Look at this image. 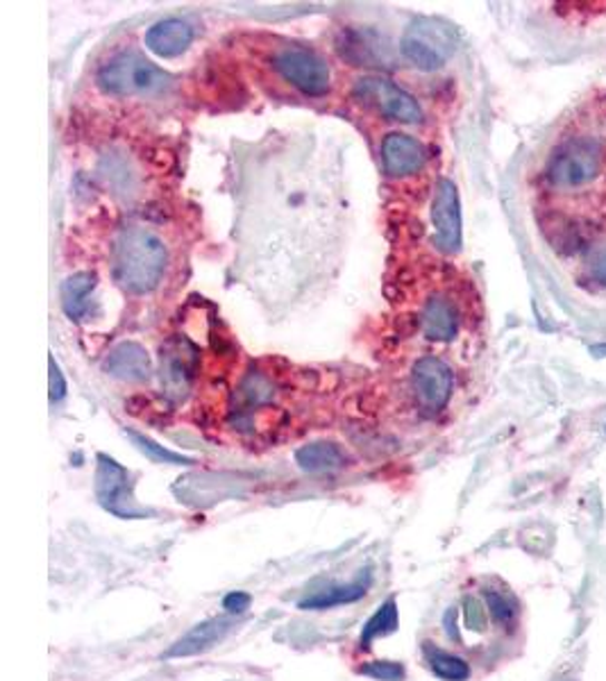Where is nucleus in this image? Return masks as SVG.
<instances>
[{
  "mask_svg": "<svg viewBox=\"0 0 606 681\" xmlns=\"http://www.w3.org/2000/svg\"><path fill=\"white\" fill-rule=\"evenodd\" d=\"M118 282L133 293L153 291L166 269V247L159 236L144 227L126 230L114 247Z\"/></svg>",
  "mask_w": 606,
  "mask_h": 681,
  "instance_id": "obj_1",
  "label": "nucleus"
},
{
  "mask_svg": "<svg viewBox=\"0 0 606 681\" xmlns=\"http://www.w3.org/2000/svg\"><path fill=\"white\" fill-rule=\"evenodd\" d=\"M98 85L114 96H150L170 85V76L135 50L114 55L98 71Z\"/></svg>",
  "mask_w": 606,
  "mask_h": 681,
  "instance_id": "obj_2",
  "label": "nucleus"
},
{
  "mask_svg": "<svg viewBox=\"0 0 606 681\" xmlns=\"http://www.w3.org/2000/svg\"><path fill=\"white\" fill-rule=\"evenodd\" d=\"M602 173V146L588 137L566 139L550 157L545 177L555 189L573 192L588 187Z\"/></svg>",
  "mask_w": 606,
  "mask_h": 681,
  "instance_id": "obj_3",
  "label": "nucleus"
},
{
  "mask_svg": "<svg viewBox=\"0 0 606 681\" xmlns=\"http://www.w3.org/2000/svg\"><path fill=\"white\" fill-rule=\"evenodd\" d=\"M400 50L420 71H437L450 59L454 39L441 23L432 19H418L402 35Z\"/></svg>",
  "mask_w": 606,
  "mask_h": 681,
  "instance_id": "obj_4",
  "label": "nucleus"
},
{
  "mask_svg": "<svg viewBox=\"0 0 606 681\" xmlns=\"http://www.w3.org/2000/svg\"><path fill=\"white\" fill-rule=\"evenodd\" d=\"M277 74L305 96H325L330 91V69L307 48H284L275 55Z\"/></svg>",
  "mask_w": 606,
  "mask_h": 681,
  "instance_id": "obj_5",
  "label": "nucleus"
},
{
  "mask_svg": "<svg viewBox=\"0 0 606 681\" xmlns=\"http://www.w3.org/2000/svg\"><path fill=\"white\" fill-rule=\"evenodd\" d=\"M96 495L100 505L120 518H144L146 512L135 505L130 475L107 455H98Z\"/></svg>",
  "mask_w": 606,
  "mask_h": 681,
  "instance_id": "obj_6",
  "label": "nucleus"
},
{
  "mask_svg": "<svg viewBox=\"0 0 606 681\" xmlns=\"http://www.w3.org/2000/svg\"><path fill=\"white\" fill-rule=\"evenodd\" d=\"M356 98L373 105L380 114L400 123H420L422 109L411 94L387 78H361L354 87Z\"/></svg>",
  "mask_w": 606,
  "mask_h": 681,
  "instance_id": "obj_7",
  "label": "nucleus"
},
{
  "mask_svg": "<svg viewBox=\"0 0 606 681\" xmlns=\"http://www.w3.org/2000/svg\"><path fill=\"white\" fill-rule=\"evenodd\" d=\"M411 389L428 414H439L452 396V370L437 357H422L411 370Z\"/></svg>",
  "mask_w": 606,
  "mask_h": 681,
  "instance_id": "obj_8",
  "label": "nucleus"
},
{
  "mask_svg": "<svg viewBox=\"0 0 606 681\" xmlns=\"http://www.w3.org/2000/svg\"><path fill=\"white\" fill-rule=\"evenodd\" d=\"M432 221L437 227V245L443 253H457L461 247V205L454 182L446 177L437 184Z\"/></svg>",
  "mask_w": 606,
  "mask_h": 681,
  "instance_id": "obj_9",
  "label": "nucleus"
},
{
  "mask_svg": "<svg viewBox=\"0 0 606 681\" xmlns=\"http://www.w3.org/2000/svg\"><path fill=\"white\" fill-rule=\"evenodd\" d=\"M194 366H196V348L185 339L170 341L166 350H162V387L168 398L179 400L189 391Z\"/></svg>",
  "mask_w": 606,
  "mask_h": 681,
  "instance_id": "obj_10",
  "label": "nucleus"
},
{
  "mask_svg": "<svg viewBox=\"0 0 606 681\" xmlns=\"http://www.w3.org/2000/svg\"><path fill=\"white\" fill-rule=\"evenodd\" d=\"M382 162L391 177H407L426 164V148L409 135L393 133L382 144Z\"/></svg>",
  "mask_w": 606,
  "mask_h": 681,
  "instance_id": "obj_11",
  "label": "nucleus"
},
{
  "mask_svg": "<svg viewBox=\"0 0 606 681\" xmlns=\"http://www.w3.org/2000/svg\"><path fill=\"white\" fill-rule=\"evenodd\" d=\"M105 368L109 376L118 380H126V382H144L153 373V363H150L148 352L139 343H133V341L116 346L111 354L107 357Z\"/></svg>",
  "mask_w": 606,
  "mask_h": 681,
  "instance_id": "obj_12",
  "label": "nucleus"
},
{
  "mask_svg": "<svg viewBox=\"0 0 606 681\" xmlns=\"http://www.w3.org/2000/svg\"><path fill=\"white\" fill-rule=\"evenodd\" d=\"M194 41V28L182 19H164L146 32V46L157 57H177Z\"/></svg>",
  "mask_w": 606,
  "mask_h": 681,
  "instance_id": "obj_13",
  "label": "nucleus"
},
{
  "mask_svg": "<svg viewBox=\"0 0 606 681\" xmlns=\"http://www.w3.org/2000/svg\"><path fill=\"white\" fill-rule=\"evenodd\" d=\"M229 630H232L229 621H223V617H212V621L196 625L177 643H173V648L164 654V659H179V656H194V654L207 652L214 645H218L227 636Z\"/></svg>",
  "mask_w": 606,
  "mask_h": 681,
  "instance_id": "obj_14",
  "label": "nucleus"
},
{
  "mask_svg": "<svg viewBox=\"0 0 606 681\" xmlns=\"http://www.w3.org/2000/svg\"><path fill=\"white\" fill-rule=\"evenodd\" d=\"M420 323H422V332H426L428 339L450 341L457 334V328H459L457 309L448 298L434 295V298L428 300L426 309H422Z\"/></svg>",
  "mask_w": 606,
  "mask_h": 681,
  "instance_id": "obj_15",
  "label": "nucleus"
},
{
  "mask_svg": "<svg viewBox=\"0 0 606 681\" xmlns=\"http://www.w3.org/2000/svg\"><path fill=\"white\" fill-rule=\"evenodd\" d=\"M295 461L300 464L302 470L325 473V470L343 468L348 464V457H345V453L336 444L319 441V444H310L305 448H300L295 453Z\"/></svg>",
  "mask_w": 606,
  "mask_h": 681,
  "instance_id": "obj_16",
  "label": "nucleus"
},
{
  "mask_svg": "<svg viewBox=\"0 0 606 681\" xmlns=\"http://www.w3.org/2000/svg\"><path fill=\"white\" fill-rule=\"evenodd\" d=\"M371 586V575L366 580H356L348 586H332V588H325L307 600H302L297 606L300 609H314V611H323V609H332V606H339V604H350V602H356L361 600L363 595H366Z\"/></svg>",
  "mask_w": 606,
  "mask_h": 681,
  "instance_id": "obj_17",
  "label": "nucleus"
},
{
  "mask_svg": "<svg viewBox=\"0 0 606 681\" xmlns=\"http://www.w3.org/2000/svg\"><path fill=\"white\" fill-rule=\"evenodd\" d=\"M422 656L430 663L432 672L443 681H466L470 677V665L461 656L450 654L430 641L422 643Z\"/></svg>",
  "mask_w": 606,
  "mask_h": 681,
  "instance_id": "obj_18",
  "label": "nucleus"
},
{
  "mask_svg": "<svg viewBox=\"0 0 606 681\" xmlns=\"http://www.w3.org/2000/svg\"><path fill=\"white\" fill-rule=\"evenodd\" d=\"M398 630V604L395 600H387L363 625L359 636V650H371L373 641L380 636H389Z\"/></svg>",
  "mask_w": 606,
  "mask_h": 681,
  "instance_id": "obj_19",
  "label": "nucleus"
},
{
  "mask_svg": "<svg viewBox=\"0 0 606 681\" xmlns=\"http://www.w3.org/2000/svg\"><path fill=\"white\" fill-rule=\"evenodd\" d=\"M96 286V275L78 273L62 284V304L71 319H80L87 312V298Z\"/></svg>",
  "mask_w": 606,
  "mask_h": 681,
  "instance_id": "obj_20",
  "label": "nucleus"
},
{
  "mask_svg": "<svg viewBox=\"0 0 606 681\" xmlns=\"http://www.w3.org/2000/svg\"><path fill=\"white\" fill-rule=\"evenodd\" d=\"M241 398H244L246 407L264 405L273 398V385L262 373H251L244 382H241Z\"/></svg>",
  "mask_w": 606,
  "mask_h": 681,
  "instance_id": "obj_21",
  "label": "nucleus"
},
{
  "mask_svg": "<svg viewBox=\"0 0 606 681\" xmlns=\"http://www.w3.org/2000/svg\"><path fill=\"white\" fill-rule=\"evenodd\" d=\"M483 600H487L489 613L498 625H509L516 615V604L509 595L500 593V591H483Z\"/></svg>",
  "mask_w": 606,
  "mask_h": 681,
  "instance_id": "obj_22",
  "label": "nucleus"
},
{
  "mask_svg": "<svg viewBox=\"0 0 606 681\" xmlns=\"http://www.w3.org/2000/svg\"><path fill=\"white\" fill-rule=\"evenodd\" d=\"M359 674H366L375 681H402L404 679V665L398 661H371L359 668Z\"/></svg>",
  "mask_w": 606,
  "mask_h": 681,
  "instance_id": "obj_23",
  "label": "nucleus"
},
{
  "mask_svg": "<svg viewBox=\"0 0 606 681\" xmlns=\"http://www.w3.org/2000/svg\"><path fill=\"white\" fill-rule=\"evenodd\" d=\"M130 435V439L146 453V455H150L155 461H164V464H182V466H192L194 461L192 459H187V457H182V455H175V453H170V450H166V448H162V446H157L155 441H150V439H146V437H141V435H137V431H128Z\"/></svg>",
  "mask_w": 606,
  "mask_h": 681,
  "instance_id": "obj_24",
  "label": "nucleus"
},
{
  "mask_svg": "<svg viewBox=\"0 0 606 681\" xmlns=\"http://www.w3.org/2000/svg\"><path fill=\"white\" fill-rule=\"evenodd\" d=\"M463 615H466V628H468V630H472V632H483V630H487V623H489L487 609L481 606L479 600L466 597V602H463Z\"/></svg>",
  "mask_w": 606,
  "mask_h": 681,
  "instance_id": "obj_25",
  "label": "nucleus"
},
{
  "mask_svg": "<svg viewBox=\"0 0 606 681\" xmlns=\"http://www.w3.org/2000/svg\"><path fill=\"white\" fill-rule=\"evenodd\" d=\"M253 604V595L251 593H244V591H232L223 597V609L232 615H241L246 613Z\"/></svg>",
  "mask_w": 606,
  "mask_h": 681,
  "instance_id": "obj_26",
  "label": "nucleus"
},
{
  "mask_svg": "<svg viewBox=\"0 0 606 681\" xmlns=\"http://www.w3.org/2000/svg\"><path fill=\"white\" fill-rule=\"evenodd\" d=\"M588 271L590 275L606 286V245H599L593 251L590 260H588Z\"/></svg>",
  "mask_w": 606,
  "mask_h": 681,
  "instance_id": "obj_27",
  "label": "nucleus"
},
{
  "mask_svg": "<svg viewBox=\"0 0 606 681\" xmlns=\"http://www.w3.org/2000/svg\"><path fill=\"white\" fill-rule=\"evenodd\" d=\"M65 393H67V382H65L62 370H59L55 359H50V400L59 402L65 398Z\"/></svg>",
  "mask_w": 606,
  "mask_h": 681,
  "instance_id": "obj_28",
  "label": "nucleus"
},
{
  "mask_svg": "<svg viewBox=\"0 0 606 681\" xmlns=\"http://www.w3.org/2000/svg\"><path fill=\"white\" fill-rule=\"evenodd\" d=\"M443 628L450 641H459V630H457V609H448L443 615Z\"/></svg>",
  "mask_w": 606,
  "mask_h": 681,
  "instance_id": "obj_29",
  "label": "nucleus"
}]
</instances>
